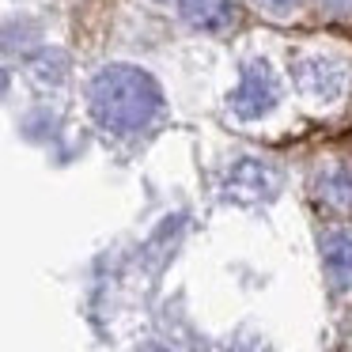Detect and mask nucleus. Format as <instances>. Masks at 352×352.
Segmentation results:
<instances>
[{
  "instance_id": "9",
  "label": "nucleus",
  "mask_w": 352,
  "mask_h": 352,
  "mask_svg": "<svg viewBox=\"0 0 352 352\" xmlns=\"http://www.w3.org/2000/svg\"><path fill=\"white\" fill-rule=\"evenodd\" d=\"M329 12H337V16H352V0H322Z\"/></svg>"
},
{
  "instance_id": "6",
  "label": "nucleus",
  "mask_w": 352,
  "mask_h": 352,
  "mask_svg": "<svg viewBox=\"0 0 352 352\" xmlns=\"http://www.w3.org/2000/svg\"><path fill=\"white\" fill-rule=\"evenodd\" d=\"M186 23L201 27V31H223L235 23V4L231 0H178Z\"/></svg>"
},
{
  "instance_id": "10",
  "label": "nucleus",
  "mask_w": 352,
  "mask_h": 352,
  "mask_svg": "<svg viewBox=\"0 0 352 352\" xmlns=\"http://www.w3.org/2000/svg\"><path fill=\"white\" fill-rule=\"evenodd\" d=\"M4 91H8V72L0 69V95H4Z\"/></svg>"
},
{
  "instance_id": "2",
  "label": "nucleus",
  "mask_w": 352,
  "mask_h": 352,
  "mask_svg": "<svg viewBox=\"0 0 352 352\" xmlns=\"http://www.w3.org/2000/svg\"><path fill=\"white\" fill-rule=\"evenodd\" d=\"M280 99V87H276V76L261 57H250L239 72V87L231 91V110H235L243 122H254V118H265L269 110Z\"/></svg>"
},
{
  "instance_id": "5",
  "label": "nucleus",
  "mask_w": 352,
  "mask_h": 352,
  "mask_svg": "<svg viewBox=\"0 0 352 352\" xmlns=\"http://www.w3.org/2000/svg\"><path fill=\"white\" fill-rule=\"evenodd\" d=\"M322 265H326L333 288H352V231H333L322 239Z\"/></svg>"
},
{
  "instance_id": "1",
  "label": "nucleus",
  "mask_w": 352,
  "mask_h": 352,
  "mask_svg": "<svg viewBox=\"0 0 352 352\" xmlns=\"http://www.w3.org/2000/svg\"><path fill=\"white\" fill-rule=\"evenodd\" d=\"M87 102L91 114L102 129L110 133H137L155 122L163 107L160 84L148 72L133 69V65H110L87 87Z\"/></svg>"
},
{
  "instance_id": "8",
  "label": "nucleus",
  "mask_w": 352,
  "mask_h": 352,
  "mask_svg": "<svg viewBox=\"0 0 352 352\" xmlns=\"http://www.w3.org/2000/svg\"><path fill=\"white\" fill-rule=\"evenodd\" d=\"M261 8H269V12H276V16H284V12H292L299 4V0H258Z\"/></svg>"
},
{
  "instance_id": "7",
  "label": "nucleus",
  "mask_w": 352,
  "mask_h": 352,
  "mask_svg": "<svg viewBox=\"0 0 352 352\" xmlns=\"http://www.w3.org/2000/svg\"><path fill=\"white\" fill-rule=\"evenodd\" d=\"M318 201L329 208V212H341V216H352V167H337L329 175L318 178L314 186Z\"/></svg>"
},
{
  "instance_id": "3",
  "label": "nucleus",
  "mask_w": 352,
  "mask_h": 352,
  "mask_svg": "<svg viewBox=\"0 0 352 352\" xmlns=\"http://www.w3.org/2000/svg\"><path fill=\"white\" fill-rule=\"evenodd\" d=\"M228 197L231 201H243V205H258V201H269L276 193V175L269 167L254 160H243L228 170Z\"/></svg>"
},
{
  "instance_id": "4",
  "label": "nucleus",
  "mask_w": 352,
  "mask_h": 352,
  "mask_svg": "<svg viewBox=\"0 0 352 352\" xmlns=\"http://www.w3.org/2000/svg\"><path fill=\"white\" fill-rule=\"evenodd\" d=\"M296 80L299 87H303L311 99H337L344 87V69L337 61H329V57H303V61L296 65Z\"/></svg>"
}]
</instances>
